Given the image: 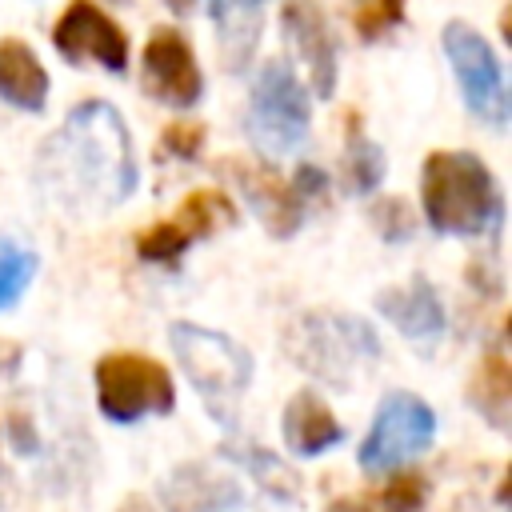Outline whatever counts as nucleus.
I'll return each instance as SVG.
<instances>
[{
    "label": "nucleus",
    "instance_id": "1",
    "mask_svg": "<svg viewBox=\"0 0 512 512\" xmlns=\"http://www.w3.org/2000/svg\"><path fill=\"white\" fill-rule=\"evenodd\" d=\"M40 188L72 212H112L136 188L132 140L120 112L104 100H84L44 140L36 156Z\"/></svg>",
    "mask_w": 512,
    "mask_h": 512
},
{
    "label": "nucleus",
    "instance_id": "2",
    "mask_svg": "<svg viewBox=\"0 0 512 512\" xmlns=\"http://www.w3.org/2000/svg\"><path fill=\"white\" fill-rule=\"evenodd\" d=\"M420 204L444 236H484L500 220V188L472 152H432L424 160Z\"/></svg>",
    "mask_w": 512,
    "mask_h": 512
},
{
    "label": "nucleus",
    "instance_id": "3",
    "mask_svg": "<svg viewBox=\"0 0 512 512\" xmlns=\"http://www.w3.org/2000/svg\"><path fill=\"white\" fill-rule=\"evenodd\" d=\"M168 340H172V352L184 364L192 388L204 396L208 412L220 424H232L236 404H240V396L252 380V356L232 336L200 328L192 320H176L168 328Z\"/></svg>",
    "mask_w": 512,
    "mask_h": 512
},
{
    "label": "nucleus",
    "instance_id": "4",
    "mask_svg": "<svg viewBox=\"0 0 512 512\" xmlns=\"http://www.w3.org/2000/svg\"><path fill=\"white\" fill-rule=\"evenodd\" d=\"M96 400L100 412L116 424H132L152 412H172L176 388L164 364L140 352H108L96 364Z\"/></svg>",
    "mask_w": 512,
    "mask_h": 512
},
{
    "label": "nucleus",
    "instance_id": "5",
    "mask_svg": "<svg viewBox=\"0 0 512 512\" xmlns=\"http://www.w3.org/2000/svg\"><path fill=\"white\" fill-rule=\"evenodd\" d=\"M248 132L268 156L292 152L308 132V96L284 60H268L252 84Z\"/></svg>",
    "mask_w": 512,
    "mask_h": 512
},
{
    "label": "nucleus",
    "instance_id": "6",
    "mask_svg": "<svg viewBox=\"0 0 512 512\" xmlns=\"http://www.w3.org/2000/svg\"><path fill=\"white\" fill-rule=\"evenodd\" d=\"M444 56L456 72V84L464 92V104L472 116L488 120V124H504L508 120V88H504V72L496 52L488 48V40L464 24V20H448L440 32Z\"/></svg>",
    "mask_w": 512,
    "mask_h": 512
},
{
    "label": "nucleus",
    "instance_id": "7",
    "mask_svg": "<svg viewBox=\"0 0 512 512\" xmlns=\"http://www.w3.org/2000/svg\"><path fill=\"white\" fill-rule=\"evenodd\" d=\"M432 436H436L432 408L420 396L392 392L380 404V412H376V420L360 444V468L364 472H392L404 460L420 456L432 444Z\"/></svg>",
    "mask_w": 512,
    "mask_h": 512
},
{
    "label": "nucleus",
    "instance_id": "8",
    "mask_svg": "<svg viewBox=\"0 0 512 512\" xmlns=\"http://www.w3.org/2000/svg\"><path fill=\"white\" fill-rule=\"evenodd\" d=\"M236 224V208L216 188H196L180 200V212L172 220H160L136 236V256L148 264H176L180 252L196 240H208L220 228Z\"/></svg>",
    "mask_w": 512,
    "mask_h": 512
},
{
    "label": "nucleus",
    "instance_id": "9",
    "mask_svg": "<svg viewBox=\"0 0 512 512\" xmlns=\"http://www.w3.org/2000/svg\"><path fill=\"white\" fill-rule=\"evenodd\" d=\"M52 44L68 64H100L108 72H124L128 68V36L124 28L100 12L92 0H72L56 28H52Z\"/></svg>",
    "mask_w": 512,
    "mask_h": 512
},
{
    "label": "nucleus",
    "instance_id": "10",
    "mask_svg": "<svg viewBox=\"0 0 512 512\" xmlns=\"http://www.w3.org/2000/svg\"><path fill=\"white\" fill-rule=\"evenodd\" d=\"M372 352H376L372 332L360 320H348V316H308L304 332L296 336V348H292V356L308 372L328 376L336 384H344L340 368H356V360L372 356Z\"/></svg>",
    "mask_w": 512,
    "mask_h": 512
},
{
    "label": "nucleus",
    "instance_id": "11",
    "mask_svg": "<svg viewBox=\"0 0 512 512\" xmlns=\"http://www.w3.org/2000/svg\"><path fill=\"white\" fill-rule=\"evenodd\" d=\"M144 92L168 108H192L200 100V64L176 28H152L140 60Z\"/></svg>",
    "mask_w": 512,
    "mask_h": 512
},
{
    "label": "nucleus",
    "instance_id": "12",
    "mask_svg": "<svg viewBox=\"0 0 512 512\" xmlns=\"http://www.w3.org/2000/svg\"><path fill=\"white\" fill-rule=\"evenodd\" d=\"M280 16H284V36L296 44V52L308 68L312 92L320 100H328L336 92V40H332V28H328L320 4L316 0H288Z\"/></svg>",
    "mask_w": 512,
    "mask_h": 512
},
{
    "label": "nucleus",
    "instance_id": "13",
    "mask_svg": "<svg viewBox=\"0 0 512 512\" xmlns=\"http://www.w3.org/2000/svg\"><path fill=\"white\" fill-rule=\"evenodd\" d=\"M224 168H228V172H232V180L244 188V196L256 204V212H260L264 228H268L276 240H288V236L300 228V220H304L308 204L300 200V192H296V184H292V180H284V176H280V172H272V168L248 164V160H228Z\"/></svg>",
    "mask_w": 512,
    "mask_h": 512
},
{
    "label": "nucleus",
    "instance_id": "14",
    "mask_svg": "<svg viewBox=\"0 0 512 512\" xmlns=\"http://www.w3.org/2000/svg\"><path fill=\"white\" fill-rule=\"evenodd\" d=\"M376 308L408 336V340H436L444 332V308H440V296L436 288L416 276L400 288H388L376 296Z\"/></svg>",
    "mask_w": 512,
    "mask_h": 512
},
{
    "label": "nucleus",
    "instance_id": "15",
    "mask_svg": "<svg viewBox=\"0 0 512 512\" xmlns=\"http://www.w3.org/2000/svg\"><path fill=\"white\" fill-rule=\"evenodd\" d=\"M340 440H344V428L316 392H296L288 400V408H284V444L296 456H320Z\"/></svg>",
    "mask_w": 512,
    "mask_h": 512
},
{
    "label": "nucleus",
    "instance_id": "16",
    "mask_svg": "<svg viewBox=\"0 0 512 512\" xmlns=\"http://www.w3.org/2000/svg\"><path fill=\"white\" fill-rule=\"evenodd\" d=\"M0 100L20 112H40L48 100V72L36 52L16 36L0 40Z\"/></svg>",
    "mask_w": 512,
    "mask_h": 512
},
{
    "label": "nucleus",
    "instance_id": "17",
    "mask_svg": "<svg viewBox=\"0 0 512 512\" xmlns=\"http://www.w3.org/2000/svg\"><path fill=\"white\" fill-rule=\"evenodd\" d=\"M268 0H212L216 40H220V64L228 72H244L256 40H260V12Z\"/></svg>",
    "mask_w": 512,
    "mask_h": 512
},
{
    "label": "nucleus",
    "instance_id": "18",
    "mask_svg": "<svg viewBox=\"0 0 512 512\" xmlns=\"http://www.w3.org/2000/svg\"><path fill=\"white\" fill-rule=\"evenodd\" d=\"M468 400L472 408L492 424V428H508V416H512V368L500 352H488L476 372H472V384H468Z\"/></svg>",
    "mask_w": 512,
    "mask_h": 512
},
{
    "label": "nucleus",
    "instance_id": "19",
    "mask_svg": "<svg viewBox=\"0 0 512 512\" xmlns=\"http://www.w3.org/2000/svg\"><path fill=\"white\" fill-rule=\"evenodd\" d=\"M164 500L172 512H204V508H232L236 504V488L220 476H208L200 468H180L168 488Z\"/></svg>",
    "mask_w": 512,
    "mask_h": 512
},
{
    "label": "nucleus",
    "instance_id": "20",
    "mask_svg": "<svg viewBox=\"0 0 512 512\" xmlns=\"http://www.w3.org/2000/svg\"><path fill=\"white\" fill-rule=\"evenodd\" d=\"M344 132H348V140H344V188L352 196H368L384 176V152H380V144H372L364 136V124L356 112L344 120Z\"/></svg>",
    "mask_w": 512,
    "mask_h": 512
},
{
    "label": "nucleus",
    "instance_id": "21",
    "mask_svg": "<svg viewBox=\"0 0 512 512\" xmlns=\"http://www.w3.org/2000/svg\"><path fill=\"white\" fill-rule=\"evenodd\" d=\"M32 276H36V256L24 252L20 244L4 240L0 244V308H12L24 296V288L32 284Z\"/></svg>",
    "mask_w": 512,
    "mask_h": 512
},
{
    "label": "nucleus",
    "instance_id": "22",
    "mask_svg": "<svg viewBox=\"0 0 512 512\" xmlns=\"http://www.w3.org/2000/svg\"><path fill=\"white\" fill-rule=\"evenodd\" d=\"M404 20V0H352V24L360 40H380Z\"/></svg>",
    "mask_w": 512,
    "mask_h": 512
},
{
    "label": "nucleus",
    "instance_id": "23",
    "mask_svg": "<svg viewBox=\"0 0 512 512\" xmlns=\"http://www.w3.org/2000/svg\"><path fill=\"white\" fill-rule=\"evenodd\" d=\"M376 508L380 512H424V476H412V472L392 476L380 488Z\"/></svg>",
    "mask_w": 512,
    "mask_h": 512
},
{
    "label": "nucleus",
    "instance_id": "24",
    "mask_svg": "<svg viewBox=\"0 0 512 512\" xmlns=\"http://www.w3.org/2000/svg\"><path fill=\"white\" fill-rule=\"evenodd\" d=\"M248 468H252V476L268 488V492H276V500H288V496H296V488H300V480L280 464V460H272L268 452H236Z\"/></svg>",
    "mask_w": 512,
    "mask_h": 512
},
{
    "label": "nucleus",
    "instance_id": "25",
    "mask_svg": "<svg viewBox=\"0 0 512 512\" xmlns=\"http://www.w3.org/2000/svg\"><path fill=\"white\" fill-rule=\"evenodd\" d=\"M372 224L384 232V240H404L412 232V208L404 200H380L372 204Z\"/></svg>",
    "mask_w": 512,
    "mask_h": 512
},
{
    "label": "nucleus",
    "instance_id": "26",
    "mask_svg": "<svg viewBox=\"0 0 512 512\" xmlns=\"http://www.w3.org/2000/svg\"><path fill=\"white\" fill-rule=\"evenodd\" d=\"M160 140H164V148H168L172 156H196V152H200V140H204V128L180 120V124H168Z\"/></svg>",
    "mask_w": 512,
    "mask_h": 512
},
{
    "label": "nucleus",
    "instance_id": "27",
    "mask_svg": "<svg viewBox=\"0 0 512 512\" xmlns=\"http://www.w3.org/2000/svg\"><path fill=\"white\" fill-rule=\"evenodd\" d=\"M292 184H296V192H300L304 204H324V200H328V180H324V172L312 168V164H304V168L292 176Z\"/></svg>",
    "mask_w": 512,
    "mask_h": 512
},
{
    "label": "nucleus",
    "instance_id": "28",
    "mask_svg": "<svg viewBox=\"0 0 512 512\" xmlns=\"http://www.w3.org/2000/svg\"><path fill=\"white\" fill-rule=\"evenodd\" d=\"M16 360H20V348H12V344H0V372L16 368Z\"/></svg>",
    "mask_w": 512,
    "mask_h": 512
},
{
    "label": "nucleus",
    "instance_id": "29",
    "mask_svg": "<svg viewBox=\"0 0 512 512\" xmlns=\"http://www.w3.org/2000/svg\"><path fill=\"white\" fill-rule=\"evenodd\" d=\"M328 512H368V508H364V504H356V500H336Z\"/></svg>",
    "mask_w": 512,
    "mask_h": 512
},
{
    "label": "nucleus",
    "instance_id": "30",
    "mask_svg": "<svg viewBox=\"0 0 512 512\" xmlns=\"http://www.w3.org/2000/svg\"><path fill=\"white\" fill-rule=\"evenodd\" d=\"M164 4H168V8H172V12H176V16H188V12H192V4H196V0H164Z\"/></svg>",
    "mask_w": 512,
    "mask_h": 512
}]
</instances>
